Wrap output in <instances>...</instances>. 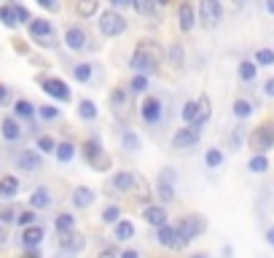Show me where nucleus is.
I'll list each match as a JSON object with an SVG mask.
<instances>
[{"label": "nucleus", "instance_id": "13d9d810", "mask_svg": "<svg viewBox=\"0 0 274 258\" xmlns=\"http://www.w3.org/2000/svg\"><path fill=\"white\" fill-rule=\"evenodd\" d=\"M266 8H269V14H274V0H266Z\"/></svg>", "mask_w": 274, "mask_h": 258}, {"label": "nucleus", "instance_id": "c9c22d12", "mask_svg": "<svg viewBox=\"0 0 274 258\" xmlns=\"http://www.w3.org/2000/svg\"><path fill=\"white\" fill-rule=\"evenodd\" d=\"M250 113H253V105H250L247 100H236L234 102V116L236 119H247Z\"/></svg>", "mask_w": 274, "mask_h": 258}, {"label": "nucleus", "instance_id": "393cba45", "mask_svg": "<svg viewBox=\"0 0 274 258\" xmlns=\"http://www.w3.org/2000/svg\"><path fill=\"white\" fill-rule=\"evenodd\" d=\"M102 154V143H100V137H89L86 143H83V159L92 161V159H97Z\"/></svg>", "mask_w": 274, "mask_h": 258}, {"label": "nucleus", "instance_id": "4d7b16f0", "mask_svg": "<svg viewBox=\"0 0 274 258\" xmlns=\"http://www.w3.org/2000/svg\"><path fill=\"white\" fill-rule=\"evenodd\" d=\"M266 242H269V245H274V226L266 231Z\"/></svg>", "mask_w": 274, "mask_h": 258}, {"label": "nucleus", "instance_id": "c03bdc74", "mask_svg": "<svg viewBox=\"0 0 274 258\" xmlns=\"http://www.w3.org/2000/svg\"><path fill=\"white\" fill-rule=\"evenodd\" d=\"M135 8H137V14H142V16H148L151 11H153V0H135L132 3Z\"/></svg>", "mask_w": 274, "mask_h": 258}, {"label": "nucleus", "instance_id": "9d476101", "mask_svg": "<svg viewBox=\"0 0 274 258\" xmlns=\"http://www.w3.org/2000/svg\"><path fill=\"white\" fill-rule=\"evenodd\" d=\"M140 116H142V121H148V124H159L161 121V100L145 97L140 105Z\"/></svg>", "mask_w": 274, "mask_h": 258}, {"label": "nucleus", "instance_id": "423d86ee", "mask_svg": "<svg viewBox=\"0 0 274 258\" xmlns=\"http://www.w3.org/2000/svg\"><path fill=\"white\" fill-rule=\"evenodd\" d=\"M199 137H202V129L199 126H194V124H186L183 129H177L175 132V137H172V148H191V145H196L199 143Z\"/></svg>", "mask_w": 274, "mask_h": 258}, {"label": "nucleus", "instance_id": "5fc2aeb1", "mask_svg": "<svg viewBox=\"0 0 274 258\" xmlns=\"http://www.w3.org/2000/svg\"><path fill=\"white\" fill-rule=\"evenodd\" d=\"M111 3H113V6H118V8H124V6H132L135 0H111Z\"/></svg>", "mask_w": 274, "mask_h": 258}, {"label": "nucleus", "instance_id": "20e7f679", "mask_svg": "<svg viewBox=\"0 0 274 258\" xmlns=\"http://www.w3.org/2000/svg\"><path fill=\"white\" fill-rule=\"evenodd\" d=\"M126 30V19L121 14H116V11H105L100 16V32L105 38H116V35H121Z\"/></svg>", "mask_w": 274, "mask_h": 258}, {"label": "nucleus", "instance_id": "72a5a7b5", "mask_svg": "<svg viewBox=\"0 0 274 258\" xmlns=\"http://www.w3.org/2000/svg\"><path fill=\"white\" fill-rule=\"evenodd\" d=\"M73 78L81 81V84H86V81L92 78V65H86V62L76 65V67H73Z\"/></svg>", "mask_w": 274, "mask_h": 258}, {"label": "nucleus", "instance_id": "09e8293b", "mask_svg": "<svg viewBox=\"0 0 274 258\" xmlns=\"http://www.w3.org/2000/svg\"><path fill=\"white\" fill-rule=\"evenodd\" d=\"M25 22H30V14H27V8L16 6V25H25Z\"/></svg>", "mask_w": 274, "mask_h": 258}, {"label": "nucleus", "instance_id": "a211bd4d", "mask_svg": "<svg viewBox=\"0 0 274 258\" xmlns=\"http://www.w3.org/2000/svg\"><path fill=\"white\" fill-rule=\"evenodd\" d=\"M113 189L116 191H121V194H129V191H132L135 189V175L132 172H116L113 175Z\"/></svg>", "mask_w": 274, "mask_h": 258}, {"label": "nucleus", "instance_id": "1a4fd4ad", "mask_svg": "<svg viewBox=\"0 0 274 258\" xmlns=\"http://www.w3.org/2000/svg\"><path fill=\"white\" fill-rule=\"evenodd\" d=\"M41 86H43L46 95H51V97L62 100V102H70V89H67V84L62 78H43Z\"/></svg>", "mask_w": 274, "mask_h": 258}, {"label": "nucleus", "instance_id": "aec40b11", "mask_svg": "<svg viewBox=\"0 0 274 258\" xmlns=\"http://www.w3.org/2000/svg\"><path fill=\"white\" fill-rule=\"evenodd\" d=\"M92 202H94V191L86 189V186H78V189L73 191V205H76L78 210H86Z\"/></svg>", "mask_w": 274, "mask_h": 258}, {"label": "nucleus", "instance_id": "c756f323", "mask_svg": "<svg viewBox=\"0 0 274 258\" xmlns=\"http://www.w3.org/2000/svg\"><path fill=\"white\" fill-rule=\"evenodd\" d=\"M121 143H124L126 151H132V154H135V151H140V137L132 132V129H126V132L121 135Z\"/></svg>", "mask_w": 274, "mask_h": 258}, {"label": "nucleus", "instance_id": "39448f33", "mask_svg": "<svg viewBox=\"0 0 274 258\" xmlns=\"http://www.w3.org/2000/svg\"><path fill=\"white\" fill-rule=\"evenodd\" d=\"M199 16L205 27H218V22L223 19L221 0H199Z\"/></svg>", "mask_w": 274, "mask_h": 258}, {"label": "nucleus", "instance_id": "a878e982", "mask_svg": "<svg viewBox=\"0 0 274 258\" xmlns=\"http://www.w3.org/2000/svg\"><path fill=\"white\" fill-rule=\"evenodd\" d=\"M54 226H57L59 234H62V231H73V229H76V218L70 215V213H62V215L54 218Z\"/></svg>", "mask_w": 274, "mask_h": 258}, {"label": "nucleus", "instance_id": "bb28decb", "mask_svg": "<svg viewBox=\"0 0 274 258\" xmlns=\"http://www.w3.org/2000/svg\"><path fill=\"white\" fill-rule=\"evenodd\" d=\"M247 170H250V172H255V175L266 172V170H269V159H266L264 154H255L253 159L247 161Z\"/></svg>", "mask_w": 274, "mask_h": 258}, {"label": "nucleus", "instance_id": "f704fd0d", "mask_svg": "<svg viewBox=\"0 0 274 258\" xmlns=\"http://www.w3.org/2000/svg\"><path fill=\"white\" fill-rule=\"evenodd\" d=\"M78 113H81V119H97V105L92 100H83L78 105Z\"/></svg>", "mask_w": 274, "mask_h": 258}, {"label": "nucleus", "instance_id": "4c0bfd02", "mask_svg": "<svg viewBox=\"0 0 274 258\" xmlns=\"http://www.w3.org/2000/svg\"><path fill=\"white\" fill-rule=\"evenodd\" d=\"M89 164H92V167L97 170V172H105V170H111V164H113V161H111V156H108V154H105V151H102V154H100L97 159H92Z\"/></svg>", "mask_w": 274, "mask_h": 258}, {"label": "nucleus", "instance_id": "a19ab883", "mask_svg": "<svg viewBox=\"0 0 274 258\" xmlns=\"http://www.w3.org/2000/svg\"><path fill=\"white\" fill-rule=\"evenodd\" d=\"M118 215H121V210H118L116 205H108L102 210V220H105V224H118Z\"/></svg>", "mask_w": 274, "mask_h": 258}, {"label": "nucleus", "instance_id": "2eb2a0df", "mask_svg": "<svg viewBox=\"0 0 274 258\" xmlns=\"http://www.w3.org/2000/svg\"><path fill=\"white\" fill-rule=\"evenodd\" d=\"M156 242L161 245V248H177V231L172 224H164L156 229Z\"/></svg>", "mask_w": 274, "mask_h": 258}, {"label": "nucleus", "instance_id": "6e6d98bb", "mask_svg": "<svg viewBox=\"0 0 274 258\" xmlns=\"http://www.w3.org/2000/svg\"><path fill=\"white\" fill-rule=\"evenodd\" d=\"M6 100H8V89L0 84V102H6Z\"/></svg>", "mask_w": 274, "mask_h": 258}, {"label": "nucleus", "instance_id": "6e6552de", "mask_svg": "<svg viewBox=\"0 0 274 258\" xmlns=\"http://www.w3.org/2000/svg\"><path fill=\"white\" fill-rule=\"evenodd\" d=\"M30 35H32L35 41H43V46H51V41H54L51 22H46V19H30Z\"/></svg>", "mask_w": 274, "mask_h": 258}, {"label": "nucleus", "instance_id": "58836bf2", "mask_svg": "<svg viewBox=\"0 0 274 258\" xmlns=\"http://www.w3.org/2000/svg\"><path fill=\"white\" fill-rule=\"evenodd\" d=\"M35 218H38V215H35V210H22V213H16V220H19V226H35Z\"/></svg>", "mask_w": 274, "mask_h": 258}, {"label": "nucleus", "instance_id": "6ab92c4d", "mask_svg": "<svg viewBox=\"0 0 274 258\" xmlns=\"http://www.w3.org/2000/svg\"><path fill=\"white\" fill-rule=\"evenodd\" d=\"M16 194H19V178H14V175H3V178H0V196L11 199Z\"/></svg>", "mask_w": 274, "mask_h": 258}, {"label": "nucleus", "instance_id": "f8f14e48", "mask_svg": "<svg viewBox=\"0 0 274 258\" xmlns=\"http://www.w3.org/2000/svg\"><path fill=\"white\" fill-rule=\"evenodd\" d=\"M59 248H62L65 253H81L83 248H86V239H83L81 234H76V229L73 231H62L59 234Z\"/></svg>", "mask_w": 274, "mask_h": 258}, {"label": "nucleus", "instance_id": "de8ad7c7", "mask_svg": "<svg viewBox=\"0 0 274 258\" xmlns=\"http://www.w3.org/2000/svg\"><path fill=\"white\" fill-rule=\"evenodd\" d=\"M11 220H16V210H11V207L0 210V224H11Z\"/></svg>", "mask_w": 274, "mask_h": 258}, {"label": "nucleus", "instance_id": "dca6fc26", "mask_svg": "<svg viewBox=\"0 0 274 258\" xmlns=\"http://www.w3.org/2000/svg\"><path fill=\"white\" fill-rule=\"evenodd\" d=\"M65 43H67V49H73V51H81L83 46L89 43V38H86V32H83L81 27H70V30L65 32Z\"/></svg>", "mask_w": 274, "mask_h": 258}, {"label": "nucleus", "instance_id": "cd10ccee", "mask_svg": "<svg viewBox=\"0 0 274 258\" xmlns=\"http://www.w3.org/2000/svg\"><path fill=\"white\" fill-rule=\"evenodd\" d=\"M54 154H57V159H59V161H70V159L76 156V145L65 140V143H59V145L54 148Z\"/></svg>", "mask_w": 274, "mask_h": 258}, {"label": "nucleus", "instance_id": "5701e85b", "mask_svg": "<svg viewBox=\"0 0 274 258\" xmlns=\"http://www.w3.org/2000/svg\"><path fill=\"white\" fill-rule=\"evenodd\" d=\"M3 137H6V140H11V143L22 137V126H19V121L14 119V116L3 119Z\"/></svg>", "mask_w": 274, "mask_h": 258}, {"label": "nucleus", "instance_id": "3c124183", "mask_svg": "<svg viewBox=\"0 0 274 258\" xmlns=\"http://www.w3.org/2000/svg\"><path fill=\"white\" fill-rule=\"evenodd\" d=\"M97 258H116V250H113V248H105V250H100Z\"/></svg>", "mask_w": 274, "mask_h": 258}, {"label": "nucleus", "instance_id": "8fccbe9b", "mask_svg": "<svg viewBox=\"0 0 274 258\" xmlns=\"http://www.w3.org/2000/svg\"><path fill=\"white\" fill-rule=\"evenodd\" d=\"M38 6H43L46 11H59V0H38Z\"/></svg>", "mask_w": 274, "mask_h": 258}, {"label": "nucleus", "instance_id": "f3484780", "mask_svg": "<svg viewBox=\"0 0 274 258\" xmlns=\"http://www.w3.org/2000/svg\"><path fill=\"white\" fill-rule=\"evenodd\" d=\"M43 242V226H27L22 231V245L25 248H38Z\"/></svg>", "mask_w": 274, "mask_h": 258}, {"label": "nucleus", "instance_id": "2f4dec72", "mask_svg": "<svg viewBox=\"0 0 274 258\" xmlns=\"http://www.w3.org/2000/svg\"><path fill=\"white\" fill-rule=\"evenodd\" d=\"M14 110H16V116H22V119H32V116H35L32 102H27V100H16Z\"/></svg>", "mask_w": 274, "mask_h": 258}, {"label": "nucleus", "instance_id": "ea45409f", "mask_svg": "<svg viewBox=\"0 0 274 258\" xmlns=\"http://www.w3.org/2000/svg\"><path fill=\"white\" fill-rule=\"evenodd\" d=\"M255 62L264 65V67L274 65V51H271V49H258V51H255Z\"/></svg>", "mask_w": 274, "mask_h": 258}, {"label": "nucleus", "instance_id": "e2e57ef3", "mask_svg": "<svg viewBox=\"0 0 274 258\" xmlns=\"http://www.w3.org/2000/svg\"><path fill=\"white\" fill-rule=\"evenodd\" d=\"M236 3H247V0H236Z\"/></svg>", "mask_w": 274, "mask_h": 258}, {"label": "nucleus", "instance_id": "4468645a", "mask_svg": "<svg viewBox=\"0 0 274 258\" xmlns=\"http://www.w3.org/2000/svg\"><path fill=\"white\" fill-rule=\"evenodd\" d=\"M177 25H180L183 32H191V30H194V25H196V14H194L191 3H183L180 8H177Z\"/></svg>", "mask_w": 274, "mask_h": 258}, {"label": "nucleus", "instance_id": "49530a36", "mask_svg": "<svg viewBox=\"0 0 274 258\" xmlns=\"http://www.w3.org/2000/svg\"><path fill=\"white\" fill-rule=\"evenodd\" d=\"M38 113H41V119H57V116H59V110L54 108V105H41V108H38Z\"/></svg>", "mask_w": 274, "mask_h": 258}, {"label": "nucleus", "instance_id": "412c9836", "mask_svg": "<svg viewBox=\"0 0 274 258\" xmlns=\"http://www.w3.org/2000/svg\"><path fill=\"white\" fill-rule=\"evenodd\" d=\"M30 205H32V210H46L51 205V194H49V189L46 186H41V189H35L32 191V199H30Z\"/></svg>", "mask_w": 274, "mask_h": 258}, {"label": "nucleus", "instance_id": "bf43d9fd", "mask_svg": "<svg viewBox=\"0 0 274 258\" xmlns=\"http://www.w3.org/2000/svg\"><path fill=\"white\" fill-rule=\"evenodd\" d=\"M191 258H210V255H207V253H194Z\"/></svg>", "mask_w": 274, "mask_h": 258}, {"label": "nucleus", "instance_id": "f03ea898", "mask_svg": "<svg viewBox=\"0 0 274 258\" xmlns=\"http://www.w3.org/2000/svg\"><path fill=\"white\" fill-rule=\"evenodd\" d=\"M247 143H250V148H253L255 154H266V151L274 145V124H271V121H266V124L255 126Z\"/></svg>", "mask_w": 274, "mask_h": 258}, {"label": "nucleus", "instance_id": "7ed1b4c3", "mask_svg": "<svg viewBox=\"0 0 274 258\" xmlns=\"http://www.w3.org/2000/svg\"><path fill=\"white\" fill-rule=\"evenodd\" d=\"M129 67H132L137 76H151V73H156V54H153V49L148 51L145 46H140V49L132 54V62H129Z\"/></svg>", "mask_w": 274, "mask_h": 258}, {"label": "nucleus", "instance_id": "052dcab7", "mask_svg": "<svg viewBox=\"0 0 274 258\" xmlns=\"http://www.w3.org/2000/svg\"><path fill=\"white\" fill-rule=\"evenodd\" d=\"M3 237H6V234H3V224H0V242H3Z\"/></svg>", "mask_w": 274, "mask_h": 258}, {"label": "nucleus", "instance_id": "c85d7f7f", "mask_svg": "<svg viewBox=\"0 0 274 258\" xmlns=\"http://www.w3.org/2000/svg\"><path fill=\"white\" fill-rule=\"evenodd\" d=\"M135 237V224L129 220H118L116 224V239H132Z\"/></svg>", "mask_w": 274, "mask_h": 258}, {"label": "nucleus", "instance_id": "4be33fe9", "mask_svg": "<svg viewBox=\"0 0 274 258\" xmlns=\"http://www.w3.org/2000/svg\"><path fill=\"white\" fill-rule=\"evenodd\" d=\"M207 119H210V100L207 97H199L196 100V119H194V126H205L207 124Z\"/></svg>", "mask_w": 274, "mask_h": 258}, {"label": "nucleus", "instance_id": "37998d69", "mask_svg": "<svg viewBox=\"0 0 274 258\" xmlns=\"http://www.w3.org/2000/svg\"><path fill=\"white\" fill-rule=\"evenodd\" d=\"M194 119H196V102H186L183 105V121L194 124Z\"/></svg>", "mask_w": 274, "mask_h": 258}, {"label": "nucleus", "instance_id": "79ce46f5", "mask_svg": "<svg viewBox=\"0 0 274 258\" xmlns=\"http://www.w3.org/2000/svg\"><path fill=\"white\" fill-rule=\"evenodd\" d=\"M240 78L242 81H253L255 78V62H242L240 65Z\"/></svg>", "mask_w": 274, "mask_h": 258}, {"label": "nucleus", "instance_id": "a18cd8bd", "mask_svg": "<svg viewBox=\"0 0 274 258\" xmlns=\"http://www.w3.org/2000/svg\"><path fill=\"white\" fill-rule=\"evenodd\" d=\"M129 89H132V91H145V89H148V76H137V78H132Z\"/></svg>", "mask_w": 274, "mask_h": 258}, {"label": "nucleus", "instance_id": "9b49d317", "mask_svg": "<svg viewBox=\"0 0 274 258\" xmlns=\"http://www.w3.org/2000/svg\"><path fill=\"white\" fill-rule=\"evenodd\" d=\"M41 164H43V154H38V151H22L16 156V167L22 172H38Z\"/></svg>", "mask_w": 274, "mask_h": 258}, {"label": "nucleus", "instance_id": "603ef678", "mask_svg": "<svg viewBox=\"0 0 274 258\" xmlns=\"http://www.w3.org/2000/svg\"><path fill=\"white\" fill-rule=\"evenodd\" d=\"M264 91H266V95H269V97H274V78H269V81H266V86H264Z\"/></svg>", "mask_w": 274, "mask_h": 258}, {"label": "nucleus", "instance_id": "f257e3e1", "mask_svg": "<svg viewBox=\"0 0 274 258\" xmlns=\"http://www.w3.org/2000/svg\"><path fill=\"white\" fill-rule=\"evenodd\" d=\"M205 229H207V220L202 218V215H188V218H183L180 224L175 226V231H177V248H186L188 242H194L196 237H202Z\"/></svg>", "mask_w": 274, "mask_h": 258}, {"label": "nucleus", "instance_id": "b1692460", "mask_svg": "<svg viewBox=\"0 0 274 258\" xmlns=\"http://www.w3.org/2000/svg\"><path fill=\"white\" fill-rule=\"evenodd\" d=\"M97 8H100V0H76V14L83 16V19H89L97 14Z\"/></svg>", "mask_w": 274, "mask_h": 258}, {"label": "nucleus", "instance_id": "864d4df0", "mask_svg": "<svg viewBox=\"0 0 274 258\" xmlns=\"http://www.w3.org/2000/svg\"><path fill=\"white\" fill-rule=\"evenodd\" d=\"M118 258H140L137 250H124V253H118Z\"/></svg>", "mask_w": 274, "mask_h": 258}, {"label": "nucleus", "instance_id": "473e14b6", "mask_svg": "<svg viewBox=\"0 0 274 258\" xmlns=\"http://www.w3.org/2000/svg\"><path fill=\"white\" fill-rule=\"evenodd\" d=\"M205 164H207V167H210V170H215V167H221V164H223V154H221V151H218V148H210V151H207V154H205Z\"/></svg>", "mask_w": 274, "mask_h": 258}, {"label": "nucleus", "instance_id": "7c9ffc66", "mask_svg": "<svg viewBox=\"0 0 274 258\" xmlns=\"http://www.w3.org/2000/svg\"><path fill=\"white\" fill-rule=\"evenodd\" d=\"M0 19H3V25L16 27V6H3L0 8Z\"/></svg>", "mask_w": 274, "mask_h": 258}, {"label": "nucleus", "instance_id": "680f3d73", "mask_svg": "<svg viewBox=\"0 0 274 258\" xmlns=\"http://www.w3.org/2000/svg\"><path fill=\"white\" fill-rule=\"evenodd\" d=\"M156 3H161V6H164V3H170V0H156Z\"/></svg>", "mask_w": 274, "mask_h": 258}, {"label": "nucleus", "instance_id": "0eeeda50", "mask_svg": "<svg viewBox=\"0 0 274 258\" xmlns=\"http://www.w3.org/2000/svg\"><path fill=\"white\" fill-rule=\"evenodd\" d=\"M175 170H164L159 175V180H156V196L161 199V202H172L175 199Z\"/></svg>", "mask_w": 274, "mask_h": 258}, {"label": "nucleus", "instance_id": "e433bc0d", "mask_svg": "<svg viewBox=\"0 0 274 258\" xmlns=\"http://www.w3.org/2000/svg\"><path fill=\"white\" fill-rule=\"evenodd\" d=\"M35 145H38L41 154H54V148H57V143H54L49 135H41L38 140H35Z\"/></svg>", "mask_w": 274, "mask_h": 258}, {"label": "nucleus", "instance_id": "ddd939ff", "mask_svg": "<svg viewBox=\"0 0 274 258\" xmlns=\"http://www.w3.org/2000/svg\"><path fill=\"white\" fill-rule=\"evenodd\" d=\"M142 218H145V224L148 226H164L167 224V210L164 205H148L145 210H142Z\"/></svg>", "mask_w": 274, "mask_h": 258}]
</instances>
